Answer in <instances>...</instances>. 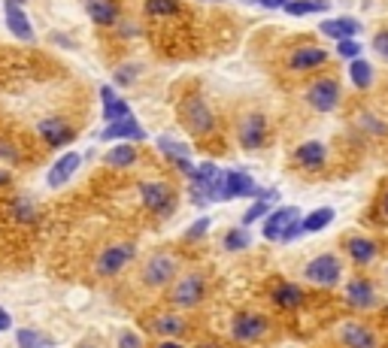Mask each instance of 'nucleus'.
I'll return each instance as SVG.
<instances>
[{"instance_id": "nucleus-1", "label": "nucleus", "mask_w": 388, "mask_h": 348, "mask_svg": "<svg viewBox=\"0 0 388 348\" xmlns=\"http://www.w3.org/2000/svg\"><path fill=\"white\" fill-rule=\"evenodd\" d=\"M179 119H183V124L192 130V134H210L212 124H216V119H212V110L197 94L185 97V101L179 103Z\"/></svg>"}, {"instance_id": "nucleus-2", "label": "nucleus", "mask_w": 388, "mask_h": 348, "mask_svg": "<svg viewBox=\"0 0 388 348\" xmlns=\"http://www.w3.org/2000/svg\"><path fill=\"white\" fill-rule=\"evenodd\" d=\"M237 197H261V188L246 173H225V176H219L216 200H237Z\"/></svg>"}, {"instance_id": "nucleus-3", "label": "nucleus", "mask_w": 388, "mask_h": 348, "mask_svg": "<svg viewBox=\"0 0 388 348\" xmlns=\"http://www.w3.org/2000/svg\"><path fill=\"white\" fill-rule=\"evenodd\" d=\"M307 101L312 110L319 112H331L337 103H340V85L334 79H319L316 85L307 88Z\"/></svg>"}, {"instance_id": "nucleus-4", "label": "nucleus", "mask_w": 388, "mask_h": 348, "mask_svg": "<svg viewBox=\"0 0 388 348\" xmlns=\"http://www.w3.org/2000/svg\"><path fill=\"white\" fill-rule=\"evenodd\" d=\"M340 261L334 258V254H319L316 261H310V267H307V279L310 281H316V285H325V288H331L340 281Z\"/></svg>"}, {"instance_id": "nucleus-5", "label": "nucleus", "mask_w": 388, "mask_h": 348, "mask_svg": "<svg viewBox=\"0 0 388 348\" xmlns=\"http://www.w3.org/2000/svg\"><path fill=\"white\" fill-rule=\"evenodd\" d=\"M140 197H143L149 212L167 215L173 209V194H170V188L164 185V182H143V185H140Z\"/></svg>"}, {"instance_id": "nucleus-6", "label": "nucleus", "mask_w": 388, "mask_h": 348, "mask_svg": "<svg viewBox=\"0 0 388 348\" xmlns=\"http://www.w3.org/2000/svg\"><path fill=\"white\" fill-rule=\"evenodd\" d=\"M294 221H301V209H294V206H279L273 209V215L267 218V225H264V236L267 239H282L288 230H292Z\"/></svg>"}, {"instance_id": "nucleus-7", "label": "nucleus", "mask_w": 388, "mask_h": 348, "mask_svg": "<svg viewBox=\"0 0 388 348\" xmlns=\"http://www.w3.org/2000/svg\"><path fill=\"white\" fill-rule=\"evenodd\" d=\"M134 254H137V248L130 243L106 248V252L101 254V263H97V272H101V276H112V272H119L128 261H134Z\"/></svg>"}, {"instance_id": "nucleus-8", "label": "nucleus", "mask_w": 388, "mask_h": 348, "mask_svg": "<svg viewBox=\"0 0 388 348\" xmlns=\"http://www.w3.org/2000/svg\"><path fill=\"white\" fill-rule=\"evenodd\" d=\"M267 139V119L261 112H252L240 121V143L246 148H258Z\"/></svg>"}, {"instance_id": "nucleus-9", "label": "nucleus", "mask_w": 388, "mask_h": 348, "mask_svg": "<svg viewBox=\"0 0 388 348\" xmlns=\"http://www.w3.org/2000/svg\"><path fill=\"white\" fill-rule=\"evenodd\" d=\"M267 333V321L261 318V315H237L234 318V339H240V342H255V339H261Z\"/></svg>"}, {"instance_id": "nucleus-10", "label": "nucleus", "mask_w": 388, "mask_h": 348, "mask_svg": "<svg viewBox=\"0 0 388 348\" xmlns=\"http://www.w3.org/2000/svg\"><path fill=\"white\" fill-rule=\"evenodd\" d=\"M173 272H176V263H173L170 254H155L143 270V281L146 285H167L173 279Z\"/></svg>"}, {"instance_id": "nucleus-11", "label": "nucleus", "mask_w": 388, "mask_h": 348, "mask_svg": "<svg viewBox=\"0 0 388 348\" xmlns=\"http://www.w3.org/2000/svg\"><path fill=\"white\" fill-rule=\"evenodd\" d=\"M37 130H40V137H43L49 146H67V143H73V128L67 121H61V119H43L37 124Z\"/></svg>"}, {"instance_id": "nucleus-12", "label": "nucleus", "mask_w": 388, "mask_h": 348, "mask_svg": "<svg viewBox=\"0 0 388 348\" xmlns=\"http://www.w3.org/2000/svg\"><path fill=\"white\" fill-rule=\"evenodd\" d=\"M203 291H206L203 279H201V276H188V279H183L176 288H173L170 300L179 303V306H194V303H201Z\"/></svg>"}, {"instance_id": "nucleus-13", "label": "nucleus", "mask_w": 388, "mask_h": 348, "mask_svg": "<svg viewBox=\"0 0 388 348\" xmlns=\"http://www.w3.org/2000/svg\"><path fill=\"white\" fill-rule=\"evenodd\" d=\"M6 28L12 31V37L24 40V43H31V40H34V28H31L28 15L22 12L19 3H10V0H6Z\"/></svg>"}, {"instance_id": "nucleus-14", "label": "nucleus", "mask_w": 388, "mask_h": 348, "mask_svg": "<svg viewBox=\"0 0 388 348\" xmlns=\"http://www.w3.org/2000/svg\"><path fill=\"white\" fill-rule=\"evenodd\" d=\"M101 137L103 139H146V130L130 115V119H121V121H106V130Z\"/></svg>"}, {"instance_id": "nucleus-15", "label": "nucleus", "mask_w": 388, "mask_h": 348, "mask_svg": "<svg viewBox=\"0 0 388 348\" xmlns=\"http://www.w3.org/2000/svg\"><path fill=\"white\" fill-rule=\"evenodd\" d=\"M79 161H82V157H79L76 152L64 155L61 161H58L55 167L49 170V176H46V182H49V188H61L64 182H70V176H73V173L79 170Z\"/></svg>"}, {"instance_id": "nucleus-16", "label": "nucleus", "mask_w": 388, "mask_h": 348, "mask_svg": "<svg viewBox=\"0 0 388 348\" xmlns=\"http://www.w3.org/2000/svg\"><path fill=\"white\" fill-rule=\"evenodd\" d=\"M101 101H103V119L106 121H121V119H130V106L121 101L119 94L110 88V85H103L101 88Z\"/></svg>"}, {"instance_id": "nucleus-17", "label": "nucleus", "mask_w": 388, "mask_h": 348, "mask_svg": "<svg viewBox=\"0 0 388 348\" xmlns=\"http://www.w3.org/2000/svg\"><path fill=\"white\" fill-rule=\"evenodd\" d=\"M325 61H328V52H325V49L303 46V49H297V52L292 55L288 67H292V70H316V67H321Z\"/></svg>"}, {"instance_id": "nucleus-18", "label": "nucleus", "mask_w": 388, "mask_h": 348, "mask_svg": "<svg viewBox=\"0 0 388 348\" xmlns=\"http://www.w3.org/2000/svg\"><path fill=\"white\" fill-rule=\"evenodd\" d=\"M361 24L355 19H325L321 21V34L325 37H334V40H352L358 37Z\"/></svg>"}, {"instance_id": "nucleus-19", "label": "nucleus", "mask_w": 388, "mask_h": 348, "mask_svg": "<svg viewBox=\"0 0 388 348\" xmlns=\"http://www.w3.org/2000/svg\"><path fill=\"white\" fill-rule=\"evenodd\" d=\"M294 157H297V161H301L307 170H321V167H325V146L316 143V139H312V143H303V146L294 152Z\"/></svg>"}, {"instance_id": "nucleus-20", "label": "nucleus", "mask_w": 388, "mask_h": 348, "mask_svg": "<svg viewBox=\"0 0 388 348\" xmlns=\"http://www.w3.org/2000/svg\"><path fill=\"white\" fill-rule=\"evenodd\" d=\"M85 10H88V15H92L94 24H112L115 15H119L115 0H85Z\"/></svg>"}, {"instance_id": "nucleus-21", "label": "nucleus", "mask_w": 388, "mask_h": 348, "mask_svg": "<svg viewBox=\"0 0 388 348\" xmlns=\"http://www.w3.org/2000/svg\"><path fill=\"white\" fill-rule=\"evenodd\" d=\"M343 342L349 348H373L376 336L370 333L367 327H361V324H346L343 327Z\"/></svg>"}, {"instance_id": "nucleus-22", "label": "nucleus", "mask_w": 388, "mask_h": 348, "mask_svg": "<svg viewBox=\"0 0 388 348\" xmlns=\"http://www.w3.org/2000/svg\"><path fill=\"white\" fill-rule=\"evenodd\" d=\"M349 79L358 91H364V88H370V79H373V67H370L364 58H352L349 61Z\"/></svg>"}, {"instance_id": "nucleus-23", "label": "nucleus", "mask_w": 388, "mask_h": 348, "mask_svg": "<svg viewBox=\"0 0 388 348\" xmlns=\"http://www.w3.org/2000/svg\"><path fill=\"white\" fill-rule=\"evenodd\" d=\"M346 248H349L355 263H370L376 258V245L370 243V239H364V236H352L349 243H346Z\"/></svg>"}, {"instance_id": "nucleus-24", "label": "nucleus", "mask_w": 388, "mask_h": 348, "mask_svg": "<svg viewBox=\"0 0 388 348\" xmlns=\"http://www.w3.org/2000/svg\"><path fill=\"white\" fill-rule=\"evenodd\" d=\"M273 300L279 303V309H297V306L303 303V291L292 281H285V285H279L273 291Z\"/></svg>"}, {"instance_id": "nucleus-25", "label": "nucleus", "mask_w": 388, "mask_h": 348, "mask_svg": "<svg viewBox=\"0 0 388 348\" xmlns=\"http://www.w3.org/2000/svg\"><path fill=\"white\" fill-rule=\"evenodd\" d=\"M346 297H349L352 306H361V309H364V306L373 303V288H370L364 279H352L349 288H346Z\"/></svg>"}, {"instance_id": "nucleus-26", "label": "nucleus", "mask_w": 388, "mask_h": 348, "mask_svg": "<svg viewBox=\"0 0 388 348\" xmlns=\"http://www.w3.org/2000/svg\"><path fill=\"white\" fill-rule=\"evenodd\" d=\"M179 12H183L179 0H146L149 19H167V15H179Z\"/></svg>"}, {"instance_id": "nucleus-27", "label": "nucleus", "mask_w": 388, "mask_h": 348, "mask_svg": "<svg viewBox=\"0 0 388 348\" xmlns=\"http://www.w3.org/2000/svg\"><path fill=\"white\" fill-rule=\"evenodd\" d=\"M331 221H334V209H316L301 221V230L303 234H319V230H325Z\"/></svg>"}, {"instance_id": "nucleus-28", "label": "nucleus", "mask_w": 388, "mask_h": 348, "mask_svg": "<svg viewBox=\"0 0 388 348\" xmlns=\"http://www.w3.org/2000/svg\"><path fill=\"white\" fill-rule=\"evenodd\" d=\"M288 15H310V12H328V0H288L282 6Z\"/></svg>"}, {"instance_id": "nucleus-29", "label": "nucleus", "mask_w": 388, "mask_h": 348, "mask_svg": "<svg viewBox=\"0 0 388 348\" xmlns=\"http://www.w3.org/2000/svg\"><path fill=\"white\" fill-rule=\"evenodd\" d=\"M134 161H137L134 146H115V148H110V155H106V164H112V167H130Z\"/></svg>"}, {"instance_id": "nucleus-30", "label": "nucleus", "mask_w": 388, "mask_h": 348, "mask_svg": "<svg viewBox=\"0 0 388 348\" xmlns=\"http://www.w3.org/2000/svg\"><path fill=\"white\" fill-rule=\"evenodd\" d=\"M15 339H19L22 348H52V339L37 333V330H31V327H22L19 333H15Z\"/></svg>"}, {"instance_id": "nucleus-31", "label": "nucleus", "mask_w": 388, "mask_h": 348, "mask_svg": "<svg viewBox=\"0 0 388 348\" xmlns=\"http://www.w3.org/2000/svg\"><path fill=\"white\" fill-rule=\"evenodd\" d=\"M155 333H167V336H179L185 330V321L183 318H173V315H161L158 321H155Z\"/></svg>"}, {"instance_id": "nucleus-32", "label": "nucleus", "mask_w": 388, "mask_h": 348, "mask_svg": "<svg viewBox=\"0 0 388 348\" xmlns=\"http://www.w3.org/2000/svg\"><path fill=\"white\" fill-rule=\"evenodd\" d=\"M158 148H161L164 155H170L173 161H179V157H188V146L173 143V139H167V137H161V139H158Z\"/></svg>"}, {"instance_id": "nucleus-33", "label": "nucleus", "mask_w": 388, "mask_h": 348, "mask_svg": "<svg viewBox=\"0 0 388 348\" xmlns=\"http://www.w3.org/2000/svg\"><path fill=\"white\" fill-rule=\"evenodd\" d=\"M249 245V236L243 234V230H230V234L225 236V248H230V252H240V248Z\"/></svg>"}, {"instance_id": "nucleus-34", "label": "nucleus", "mask_w": 388, "mask_h": 348, "mask_svg": "<svg viewBox=\"0 0 388 348\" xmlns=\"http://www.w3.org/2000/svg\"><path fill=\"white\" fill-rule=\"evenodd\" d=\"M337 52H340L343 58H349V61H352V58H358V55H361V43H355V37H352V40H340Z\"/></svg>"}, {"instance_id": "nucleus-35", "label": "nucleus", "mask_w": 388, "mask_h": 348, "mask_svg": "<svg viewBox=\"0 0 388 348\" xmlns=\"http://www.w3.org/2000/svg\"><path fill=\"white\" fill-rule=\"evenodd\" d=\"M264 212H267V200H264V197H261V200H258V203H255V206H252V209H249V212H246V215H243V225H255V221H258V218H261V215H264Z\"/></svg>"}, {"instance_id": "nucleus-36", "label": "nucleus", "mask_w": 388, "mask_h": 348, "mask_svg": "<svg viewBox=\"0 0 388 348\" xmlns=\"http://www.w3.org/2000/svg\"><path fill=\"white\" fill-rule=\"evenodd\" d=\"M373 49L382 58H388V31H382V34H376V40H373Z\"/></svg>"}, {"instance_id": "nucleus-37", "label": "nucleus", "mask_w": 388, "mask_h": 348, "mask_svg": "<svg viewBox=\"0 0 388 348\" xmlns=\"http://www.w3.org/2000/svg\"><path fill=\"white\" fill-rule=\"evenodd\" d=\"M206 230H210V218H201L192 230H188V239H201V234H206Z\"/></svg>"}, {"instance_id": "nucleus-38", "label": "nucleus", "mask_w": 388, "mask_h": 348, "mask_svg": "<svg viewBox=\"0 0 388 348\" xmlns=\"http://www.w3.org/2000/svg\"><path fill=\"white\" fill-rule=\"evenodd\" d=\"M119 348H140V339L134 333H121L119 339Z\"/></svg>"}, {"instance_id": "nucleus-39", "label": "nucleus", "mask_w": 388, "mask_h": 348, "mask_svg": "<svg viewBox=\"0 0 388 348\" xmlns=\"http://www.w3.org/2000/svg\"><path fill=\"white\" fill-rule=\"evenodd\" d=\"M255 3H261V6H267V10H282V6L288 3V0H255Z\"/></svg>"}, {"instance_id": "nucleus-40", "label": "nucleus", "mask_w": 388, "mask_h": 348, "mask_svg": "<svg viewBox=\"0 0 388 348\" xmlns=\"http://www.w3.org/2000/svg\"><path fill=\"white\" fill-rule=\"evenodd\" d=\"M10 324H12V321H10V315H6L3 309H0V330H6Z\"/></svg>"}, {"instance_id": "nucleus-41", "label": "nucleus", "mask_w": 388, "mask_h": 348, "mask_svg": "<svg viewBox=\"0 0 388 348\" xmlns=\"http://www.w3.org/2000/svg\"><path fill=\"white\" fill-rule=\"evenodd\" d=\"M158 348H183V345H176V342H161Z\"/></svg>"}, {"instance_id": "nucleus-42", "label": "nucleus", "mask_w": 388, "mask_h": 348, "mask_svg": "<svg viewBox=\"0 0 388 348\" xmlns=\"http://www.w3.org/2000/svg\"><path fill=\"white\" fill-rule=\"evenodd\" d=\"M10 182V173H0V185H6Z\"/></svg>"}, {"instance_id": "nucleus-43", "label": "nucleus", "mask_w": 388, "mask_h": 348, "mask_svg": "<svg viewBox=\"0 0 388 348\" xmlns=\"http://www.w3.org/2000/svg\"><path fill=\"white\" fill-rule=\"evenodd\" d=\"M382 212L388 215V194H385V200H382Z\"/></svg>"}, {"instance_id": "nucleus-44", "label": "nucleus", "mask_w": 388, "mask_h": 348, "mask_svg": "<svg viewBox=\"0 0 388 348\" xmlns=\"http://www.w3.org/2000/svg\"><path fill=\"white\" fill-rule=\"evenodd\" d=\"M10 3H22V0H10Z\"/></svg>"}]
</instances>
